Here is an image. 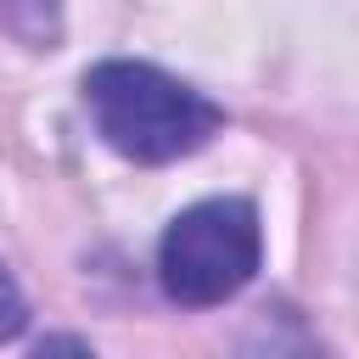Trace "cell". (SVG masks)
I'll return each mask as SVG.
<instances>
[{
	"mask_svg": "<svg viewBox=\"0 0 359 359\" xmlns=\"http://www.w3.org/2000/svg\"><path fill=\"white\" fill-rule=\"evenodd\" d=\"M258 258H264L258 208L247 196H208L163 230L157 280L180 309H213L258 275Z\"/></svg>",
	"mask_w": 359,
	"mask_h": 359,
	"instance_id": "2",
	"label": "cell"
},
{
	"mask_svg": "<svg viewBox=\"0 0 359 359\" xmlns=\"http://www.w3.org/2000/svg\"><path fill=\"white\" fill-rule=\"evenodd\" d=\"M22 320H28V303H22L17 280H11V269L0 264V342H11L22 331Z\"/></svg>",
	"mask_w": 359,
	"mask_h": 359,
	"instance_id": "4",
	"label": "cell"
},
{
	"mask_svg": "<svg viewBox=\"0 0 359 359\" xmlns=\"http://www.w3.org/2000/svg\"><path fill=\"white\" fill-rule=\"evenodd\" d=\"M84 107L95 118V135L129 163L191 157L224 123V112L208 95H196L191 84H180L151 62H123V56L95 62L84 73Z\"/></svg>",
	"mask_w": 359,
	"mask_h": 359,
	"instance_id": "1",
	"label": "cell"
},
{
	"mask_svg": "<svg viewBox=\"0 0 359 359\" xmlns=\"http://www.w3.org/2000/svg\"><path fill=\"white\" fill-rule=\"evenodd\" d=\"M0 28L34 50H50L62 34V0H0Z\"/></svg>",
	"mask_w": 359,
	"mask_h": 359,
	"instance_id": "3",
	"label": "cell"
}]
</instances>
